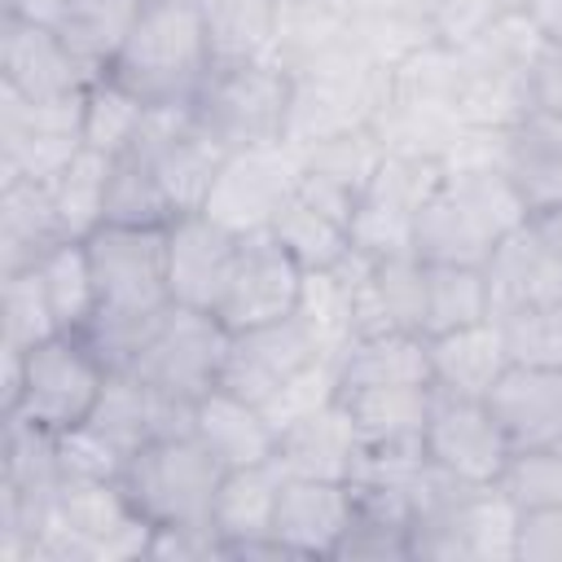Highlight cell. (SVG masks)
Masks as SVG:
<instances>
[{
    "label": "cell",
    "mask_w": 562,
    "mask_h": 562,
    "mask_svg": "<svg viewBox=\"0 0 562 562\" xmlns=\"http://www.w3.org/2000/svg\"><path fill=\"white\" fill-rule=\"evenodd\" d=\"M211 44L198 0H145L123 31L105 75L149 110H189L211 75Z\"/></svg>",
    "instance_id": "cell-1"
},
{
    "label": "cell",
    "mask_w": 562,
    "mask_h": 562,
    "mask_svg": "<svg viewBox=\"0 0 562 562\" xmlns=\"http://www.w3.org/2000/svg\"><path fill=\"white\" fill-rule=\"evenodd\" d=\"M220 479L224 465L198 443L193 430H180L136 448L119 474V487L149 527H211Z\"/></svg>",
    "instance_id": "cell-2"
},
{
    "label": "cell",
    "mask_w": 562,
    "mask_h": 562,
    "mask_svg": "<svg viewBox=\"0 0 562 562\" xmlns=\"http://www.w3.org/2000/svg\"><path fill=\"white\" fill-rule=\"evenodd\" d=\"M189 114L224 154L277 145L290 119V70L277 61L211 66Z\"/></svg>",
    "instance_id": "cell-3"
},
{
    "label": "cell",
    "mask_w": 562,
    "mask_h": 562,
    "mask_svg": "<svg viewBox=\"0 0 562 562\" xmlns=\"http://www.w3.org/2000/svg\"><path fill=\"white\" fill-rule=\"evenodd\" d=\"M228 338L233 334L224 329V321L215 312L167 303V312L158 316L145 347L136 351V360L123 373H132L136 382H145L149 391H158L176 404H198L206 391L220 386Z\"/></svg>",
    "instance_id": "cell-4"
},
{
    "label": "cell",
    "mask_w": 562,
    "mask_h": 562,
    "mask_svg": "<svg viewBox=\"0 0 562 562\" xmlns=\"http://www.w3.org/2000/svg\"><path fill=\"white\" fill-rule=\"evenodd\" d=\"M110 382L105 360L88 347L83 334H53L35 347H26V382L13 413L18 422H31L48 435L75 430L92 417L101 391Z\"/></svg>",
    "instance_id": "cell-5"
},
{
    "label": "cell",
    "mask_w": 562,
    "mask_h": 562,
    "mask_svg": "<svg viewBox=\"0 0 562 562\" xmlns=\"http://www.w3.org/2000/svg\"><path fill=\"white\" fill-rule=\"evenodd\" d=\"M92 277H97V312L110 316H154L171 303L167 294V228L149 224H101L83 237Z\"/></svg>",
    "instance_id": "cell-6"
},
{
    "label": "cell",
    "mask_w": 562,
    "mask_h": 562,
    "mask_svg": "<svg viewBox=\"0 0 562 562\" xmlns=\"http://www.w3.org/2000/svg\"><path fill=\"white\" fill-rule=\"evenodd\" d=\"M422 448L439 474L470 483V487L501 483V474L514 457V443H509L505 426L496 422L492 404L474 400V395H448V391L430 395Z\"/></svg>",
    "instance_id": "cell-7"
},
{
    "label": "cell",
    "mask_w": 562,
    "mask_h": 562,
    "mask_svg": "<svg viewBox=\"0 0 562 562\" xmlns=\"http://www.w3.org/2000/svg\"><path fill=\"white\" fill-rule=\"evenodd\" d=\"M299 167H303V154L290 140L237 149L224 158L202 211L211 220H220L224 228H233L237 237L263 233L272 224V215L281 211V202L294 193Z\"/></svg>",
    "instance_id": "cell-8"
},
{
    "label": "cell",
    "mask_w": 562,
    "mask_h": 562,
    "mask_svg": "<svg viewBox=\"0 0 562 562\" xmlns=\"http://www.w3.org/2000/svg\"><path fill=\"white\" fill-rule=\"evenodd\" d=\"M303 268L299 259L263 228V233H246L224 285V299L215 307V316L224 321L228 334L237 329H255V325H272L294 316L299 307V290H303Z\"/></svg>",
    "instance_id": "cell-9"
},
{
    "label": "cell",
    "mask_w": 562,
    "mask_h": 562,
    "mask_svg": "<svg viewBox=\"0 0 562 562\" xmlns=\"http://www.w3.org/2000/svg\"><path fill=\"white\" fill-rule=\"evenodd\" d=\"M325 356H338V351H325L321 338L299 316L255 325V329H237L228 338L220 386L263 408L281 386H290L307 364H316Z\"/></svg>",
    "instance_id": "cell-10"
},
{
    "label": "cell",
    "mask_w": 562,
    "mask_h": 562,
    "mask_svg": "<svg viewBox=\"0 0 562 562\" xmlns=\"http://www.w3.org/2000/svg\"><path fill=\"white\" fill-rule=\"evenodd\" d=\"M97 75L79 61L57 26L0 18V88L22 101H61L88 92Z\"/></svg>",
    "instance_id": "cell-11"
},
{
    "label": "cell",
    "mask_w": 562,
    "mask_h": 562,
    "mask_svg": "<svg viewBox=\"0 0 562 562\" xmlns=\"http://www.w3.org/2000/svg\"><path fill=\"white\" fill-rule=\"evenodd\" d=\"M241 237L211 220L206 211H189L167 224V294L180 307L215 312L233 272Z\"/></svg>",
    "instance_id": "cell-12"
},
{
    "label": "cell",
    "mask_w": 562,
    "mask_h": 562,
    "mask_svg": "<svg viewBox=\"0 0 562 562\" xmlns=\"http://www.w3.org/2000/svg\"><path fill=\"white\" fill-rule=\"evenodd\" d=\"M351 518H356L351 483L285 474L272 514V540L281 544L285 558H338Z\"/></svg>",
    "instance_id": "cell-13"
},
{
    "label": "cell",
    "mask_w": 562,
    "mask_h": 562,
    "mask_svg": "<svg viewBox=\"0 0 562 562\" xmlns=\"http://www.w3.org/2000/svg\"><path fill=\"white\" fill-rule=\"evenodd\" d=\"M285 470L281 461H259V465H233L220 479L211 527L224 540V558H285L281 544L272 540V514L281 496Z\"/></svg>",
    "instance_id": "cell-14"
},
{
    "label": "cell",
    "mask_w": 562,
    "mask_h": 562,
    "mask_svg": "<svg viewBox=\"0 0 562 562\" xmlns=\"http://www.w3.org/2000/svg\"><path fill=\"white\" fill-rule=\"evenodd\" d=\"M299 154H303V167H299L294 193L307 198L312 206L347 220V224H351L360 198L369 193V184H373V176H378V167L386 158V149H382L373 127L338 132V136L316 140V145H307Z\"/></svg>",
    "instance_id": "cell-15"
},
{
    "label": "cell",
    "mask_w": 562,
    "mask_h": 562,
    "mask_svg": "<svg viewBox=\"0 0 562 562\" xmlns=\"http://www.w3.org/2000/svg\"><path fill=\"white\" fill-rule=\"evenodd\" d=\"M487 404L505 426L514 452L562 448V369L509 364L487 391Z\"/></svg>",
    "instance_id": "cell-16"
},
{
    "label": "cell",
    "mask_w": 562,
    "mask_h": 562,
    "mask_svg": "<svg viewBox=\"0 0 562 562\" xmlns=\"http://www.w3.org/2000/svg\"><path fill=\"white\" fill-rule=\"evenodd\" d=\"M277 461L285 474L351 483V474L360 465V435H356L342 400H329L325 408L281 426L277 430Z\"/></svg>",
    "instance_id": "cell-17"
},
{
    "label": "cell",
    "mask_w": 562,
    "mask_h": 562,
    "mask_svg": "<svg viewBox=\"0 0 562 562\" xmlns=\"http://www.w3.org/2000/svg\"><path fill=\"white\" fill-rule=\"evenodd\" d=\"M198 443L224 465H259V461H272L277 457V426L268 422V413L224 386L206 391L198 404H193V426Z\"/></svg>",
    "instance_id": "cell-18"
},
{
    "label": "cell",
    "mask_w": 562,
    "mask_h": 562,
    "mask_svg": "<svg viewBox=\"0 0 562 562\" xmlns=\"http://www.w3.org/2000/svg\"><path fill=\"white\" fill-rule=\"evenodd\" d=\"M483 277L492 294V316L562 303V263L522 224L496 241L492 259L483 263Z\"/></svg>",
    "instance_id": "cell-19"
},
{
    "label": "cell",
    "mask_w": 562,
    "mask_h": 562,
    "mask_svg": "<svg viewBox=\"0 0 562 562\" xmlns=\"http://www.w3.org/2000/svg\"><path fill=\"white\" fill-rule=\"evenodd\" d=\"M501 233L443 180L435 189V198L417 211L413 224V250L426 263H465V268H483L496 250Z\"/></svg>",
    "instance_id": "cell-20"
},
{
    "label": "cell",
    "mask_w": 562,
    "mask_h": 562,
    "mask_svg": "<svg viewBox=\"0 0 562 562\" xmlns=\"http://www.w3.org/2000/svg\"><path fill=\"white\" fill-rule=\"evenodd\" d=\"M509 369L501 325L487 316L479 325H461L430 338V386L448 395H474L487 400V391Z\"/></svg>",
    "instance_id": "cell-21"
},
{
    "label": "cell",
    "mask_w": 562,
    "mask_h": 562,
    "mask_svg": "<svg viewBox=\"0 0 562 562\" xmlns=\"http://www.w3.org/2000/svg\"><path fill=\"white\" fill-rule=\"evenodd\" d=\"M70 241L48 184L40 180H0V272L35 268L53 246Z\"/></svg>",
    "instance_id": "cell-22"
},
{
    "label": "cell",
    "mask_w": 562,
    "mask_h": 562,
    "mask_svg": "<svg viewBox=\"0 0 562 562\" xmlns=\"http://www.w3.org/2000/svg\"><path fill=\"white\" fill-rule=\"evenodd\" d=\"M342 386H430V338L417 329L351 338L338 351V391Z\"/></svg>",
    "instance_id": "cell-23"
},
{
    "label": "cell",
    "mask_w": 562,
    "mask_h": 562,
    "mask_svg": "<svg viewBox=\"0 0 562 562\" xmlns=\"http://www.w3.org/2000/svg\"><path fill=\"white\" fill-rule=\"evenodd\" d=\"M501 171L522 193L527 211L562 202V114L531 110L505 132Z\"/></svg>",
    "instance_id": "cell-24"
},
{
    "label": "cell",
    "mask_w": 562,
    "mask_h": 562,
    "mask_svg": "<svg viewBox=\"0 0 562 562\" xmlns=\"http://www.w3.org/2000/svg\"><path fill=\"white\" fill-rule=\"evenodd\" d=\"M435 386H342L338 400L360 435V448L422 443Z\"/></svg>",
    "instance_id": "cell-25"
},
{
    "label": "cell",
    "mask_w": 562,
    "mask_h": 562,
    "mask_svg": "<svg viewBox=\"0 0 562 562\" xmlns=\"http://www.w3.org/2000/svg\"><path fill=\"white\" fill-rule=\"evenodd\" d=\"M215 66L272 61L277 53V0H198Z\"/></svg>",
    "instance_id": "cell-26"
},
{
    "label": "cell",
    "mask_w": 562,
    "mask_h": 562,
    "mask_svg": "<svg viewBox=\"0 0 562 562\" xmlns=\"http://www.w3.org/2000/svg\"><path fill=\"white\" fill-rule=\"evenodd\" d=\"M268 233L299 259L303 272H329L351 255V224L329 215V211H321V206H312L299 193H290L281 202V211L272 215Z\"/></svg>",
    "instance_id": "cell-27"
},
{
    "label": "cell",
    "mask_w": 562,
    "mask_h": 562,
    "mask_svg": "<svg viewBox=\"0 0 562 562\" xmlns=\"http://www.w3.org/2000/svg\"><path fill=\"white\" fill-rule=\"evenodd\" d=\"M382 140L386 154H408V158H448L457 136H461V114L443 110V105H417V101H395L386 97V105L373 114L369 123Z\"/></svg>",
    "instance_id": "cell-28"
},
{
    "label": "cell",
    "mask_w": 562,
    "mask_h": 562,
    "mask_svg": "<svg viewBox=\"0 0 562 562\" xmlns=\"http://www.w3.org/2000/svg\"><path fill=\"white\" fill-rule=\"evenodd\" d=\"M110 167H114L110 154L83 145V149L48 180V193H53V206H57V220H61L66 237L83 241V237H92V233L105 224Z\"/></svg>",
    "instance_id": "cell-29"
},
{
    "label": "cell",
    "mask_w": 562,
    "mask_h": 562,
    "mask_svg": "<svg viewBox=\"0 0 562 562\" xmlns=\"http://www.w3.org/2000/svg\"><path fill=\"white\" fill-rule=\"evenodd\" d=\"M176 220V206L149 162V154L140 149V140H132L127 149L114 154L110 167V198H105V224H149V228H167Z\"/></svg>",
    "instance_id": "cell-30"
},
{
    "label": "cell",
    "mask_w": 562,
    "mask_h": 562,
    "mask_svg": "<svg viewBox=\"0 0 562 562\" xmlns=\"http://www.w3.org/2000/svg\"><path fill=\"white\" fill-rule=\"evenodd\" d=\"M35 272L44 281V294H48V307H53L57 329L61 334H83L88 321L97 316V277H92L88 246L70 237V241L53 246L35 263Z\"/></svg>",
    "instance_id": "cell-31"
},
{
    "label": "cell",
    "mask_w": 562,
    "mask_h": 562,
    "mask_svg": "<svg viewBox=\"0 0 562 562\" xmlns=\"http://www.w3.org/2000/svg\"><path fill=\"white\" fill-rule=\"evenodd\" d=\"M461 88H465L461 53H457V44H443V40H430V44L413 48L404 61L391 66V97L395 101L457 110L461 105Z\"/></svg>",
    "instance_id": "cell-32"
},
{
    "label": "cell",
    "mask_w": 562,
    "mask_h": 562,
    "mask_svg": "<svg viewBox=\"0 0 562 562\" xmlns=\"http://www.w3.org/2000/svg\"><path fill=\"white\" fill-rule=\"evenodd\" d=\"M492 316V294L483 268L465 263H426V338L479 325Z\"/></svg>",
    "instance_id": "cell-33"
},
{
    "label": "cell",
    "mask_w": 562,
    "mask_h": 562,
    "mask_svg": "<svg viewBox=\"0 0 562 562\" xmlns=\"http://www.w3.org/2000/svg\"><path fill=\"white\" fill-rule=\"evenodd\" d=\"M347 40V18L325 0H277V53L272 61L299 70Z\"/></svg>",
    "instance_id": "cell-34"
},
{
    "label": "cell",
    "mask_w": 562,
    "mask_h": 562,
    "mask_svg": "<svg viewBox=\"0 0 562 562\" xmlns=\"http://www.w3.org/2000/svg\"><path fill=\"white\" fill-rule=\"evenodd\" d=\"M140 4L145 0H66V18L57 31L66 35V44L79 53V61L92 75H105V66Z\"/></svg>",
    "instance_id": "cell-35"
},
{
    "label": "cell",
    "mask_w": 562,
    "mask_h": 562,
    "mask_svg": "<svg viewBox=\"0 0 562 562\" xmlns=\"http://www.w3.org/2000/svg\"><path fill=\"white\" fill-rule=\"evenodd\" d=\"M145 114H149V105L140 97H132L110 75H97L88 83V97H83V145L114 158L119 149L132 145V136L140 132Z\"/></svg>",
    "instance_id": "cell-36"
},
{
    "label": "cell",
    "mask_w": 562,
    "mask_h": 562,
    "mask_svg": "<svg viewBox=\"0 0 562 562\" xmlns=\"http://www.w3.org/2000/svg\"><path fill=\"white\" fill-rule=\"evenodd\" d=\"M461 123L465 127H492L509 132L518 119L531 114V88L527 70H487V75H465L461 88Z\"/></svg>",
    "instance_id": "cell-37"
},
{
    "label": "cell",
    "mask_w": 562,
    "mask_h": 562,
    "mask_svg": "<svg viewBox=\"0 0 562 562\" xmlns=\"http://www.w3.org/2000/svg\"><path fill=\"white\" fill-rule=\"evenodd\" d=\"M61 334L44 294V281L35 268L22 272H0V342L9 347H35L44 338Z\"/></svg>",
    "instance_id": "cell-38"
},
{
    "label": "cell",
    "mask_w": 562,
    "mask_h": 562,
    "mask_svg": "<svg viewBox=\"0 0 562 562\" xmlns=\"http://www.w3.org/2000/svg\"><path fill=\"white\" fill-rule=\"evenodd\" d=\"M505 338L509 364H536V369H562V303L549 307H518L505 316H492Z\"/></svg>",
    "instance_id": "cell-39"
},
{
    "label": "cell",
    "mask_w": 562,
    "mask_h": 562,
    "mask_svg": "<svg viewBox=\"0 0 562 562\" xmlns=\"http://www.w3.org/2000/svg\"><path fill=\"white\" fill-rule=\"evenodd\" d=\"M294 316L321 338L325 351H342L351 342V294L338 272H307Z\"/></svg>",
    "instance_id": "cell-40"
},
{
    "label": "cell",
    "mask_w": 562,
    "mask_h": 562,
    "mask_svg": "<svg viewBox=\"0 0 562 562\" xmlns=\"http://www.w3.org/2000/svg\"><path fill=\"white\" fill-rule=\"evenodd\" d=\"M338 558H413V522L404 514L356 501V518L338 544Z\"/></svg>",
    "instance_id": "cell-41"
},
{
    "label": "cell",
    "mask_w": 562,
    "mask_h": 562,
    "mask_svg": "<svg viewBox=\"0 0 562 562\" xmlns=\"http://www.w3.org/2000/svg\"><path fill=\"white\" fill-rule=\"evenodd\" d=\"M496 487L518 509L562 505V448H522V452H514Z\"/></svg>",
    "instance_id": "cell-42"
},
{
    "label": "cell",
    "mask_w": 562,
    "mask_h": 562,
    "mask_svg": "<svg viewBox=\"0 0 562 562\" xmlns=\"http://www.w3.org/2000/svg\"><path fill=\"white\" fill-rule=\"evenodd\" d=\"M329 400H338V356H325V360L307 364L290 386H281V391L263 404V413H268V422L281 430V426H290V422H299V417L325 408Z\"/></svg>",
    "instance_id": "cell-43"
},
{
    "label": "cell",
    "mask_w": 562,
    "mask_h": 562,
    "mask_svg": "<svg viewBox=\"0 0 562 562\" xmlns=\"http://www.w3.org/2000/svg\"><path fill=\"white\" fill-rule=\"evenodd\" d=\"M57 465H61V479H119L127 457L83 422L57 435Z\"/></svg>",
    "instance_id": "cell-44"
},
{
    "label": "cell",
    "mask_w": 562,
    "mask_h": 562,
    "mask_svg": "<svg viewBox=\"0 0 562 562\" xmlns=\"http://www.w3.org/2000/svg\"><path fill=\"white\" fill-rule=\"evenodd\" d=\"M514 562H562V505L518 509Z\"/></svg>",
    "instance_id": "cell-45"
},
{
    "label": "cell",
    "mask_w": 562,
    "mask_h": 562,
    "mask_svg": "<svg viewBox=\"0 0 562 562\" xmlns=\"http://www.w3.org/2000/svg\"><path fill=\"white\" fill-rule=\"evenodd\" d=\"M509 4L514 0H435V40L465 44L470 35H479Z\"/></svg>",
    "instance_id": "cell-46"
},
{
    "label": "cell",
    "mask_w": 562,
    "mask_h": 562,
    "mask_svg": "<svg viewBox=\"0 0 562 562\" xmlns=\"http://www.w3.org/2000/svg\"><path fill=\"white\" fill-rule=\"evenodd\" d=\"M149 558H171V562L224 558V540L215 536V527H154Z\"/></svg>",
    "instance_id": "cell-47"
},
{
    "label": "cell",
    "mask_w": 562,
    "mask_h": 562,
    "mask_svg": "<svg viewBox=\"0 0 562 562\" xmlns=\"http://www.w3.org/2000/svg\"><path fill=\"white\" fill-rule=\"evenodd\" d=\"M527 88H531V110L562 114V48L540 44L531 66H527Z\"/></svg>",
    "instance_id": "cell-48"
},
{
    "label": "cell",
    "mask_w": 562,
    "mask_h": 562,
    "mask_svg": "<svg viewBox=\"0 0 562 562\" xmlns=\"http://www.w3.org/2000/svg\"><path fill=\"white\" fill-rule=\"evenodd\" d=\"M514 9L527 18V26L540 35V44L562 48V0H514Z\"/></svg>",
    "instance_id": "cell-49"
},
{
    "label": "cell",
    "mask_w": 562,
    "mask_h": 562,
    "mask_svg": "<svg viewBox=\"0 0 562 562\" xmlns=\"http://www.w3.org/2000/svg\"><path fill=\"white\" fill-rule=\"evenodd\" d=\"M522 228L562 263V202H549V206H531Z\"/></svg>",
    "instance_id": "cell-50"
},
{
    "label": "cell",
    "mask_w": 562,
    "mask_h": 562,
    "mask_svg": "<svg viewBox=\"0 0 562 562\" xmlns=\"http://www.w3.org/2000/svg\"><path fill=\"white\" fill-rule=\"evenodd\" d=\"M4 18H22V22H40V26H61L66 18V0H0Z\"/></svg>",
    "instance_id": "cell-51"
}]
</instances>
